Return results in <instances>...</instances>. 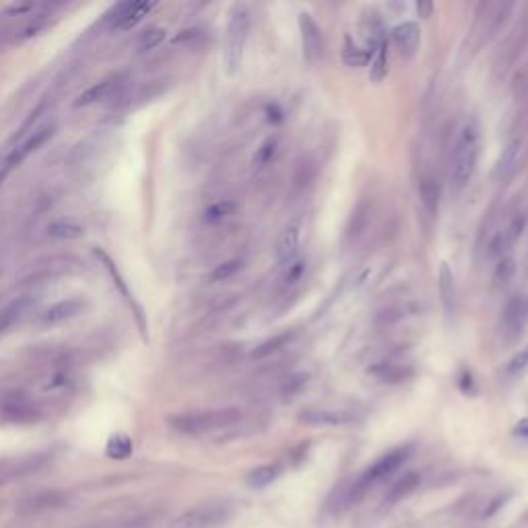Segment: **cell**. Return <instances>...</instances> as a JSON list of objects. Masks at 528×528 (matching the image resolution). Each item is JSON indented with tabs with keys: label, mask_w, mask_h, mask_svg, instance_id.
I'll return each instance as SVG.
<instances>
[{
	"label": "cell",
	"mask_w": 528,
	"mask_h": 528,
	"mask_svg": "<svg viewBox=\"0 0 528 528\" xmlns=\"http://www.w3.org/2000/svg\"><path fill=\"white\" fill-rule=\"evenodd\" d=\"M46 231L54 240H81L85 236V229L74 221H52Z\"/></svg>",
	"instance_id": "28"
},
{
	"label": "cell",
	"mask_w": 528,
	"mask_h": 528,
	"mask_svg": "<svg viewBox=\"0 0 528 528\" xmlns=\"http://www.w3.org/2000/svg\"><path fill=\"white\" fill-rule=\"evenodd\" d=\"M524 304H527V310H528V293H527V297H524Z\"/></svg>",
	"instance_id": "47"
},
{
	"label": "cell",
	"mask_w": 528,
	"mask_h": 528,
	"mask_svg": "<svg viewBox=\"0 0 528 528\" xmlns=\"http://www.w3.org/2000/svg\"><path fill=\"white\" fill-rule=\"evenodd\" d=\"M514 435L522 437V440H528V419H522L514 425Z\"/></svg>",
	"instance_id": "46"
},
{
	"label": "cell",
	"mask_w": 528,
	"mask_h": 528,
	"mask_svg": "<svg viewBox=\"0 0 528 528\" xmlns=\"http://www.w3.org/2000/svg\"><path fill=\"white\" fill-rule=\"evenodd\" d=\"M277 149H279V141L275 139V137H268L266 141L260 143V147L256 149V153H254V157H252V166L256 169L264 168V166H268L272 159H275V155H277Z\"/></svg>",
	"instance_id": "33"
},
{
	"label": "cell",
	"mask_w": 528,
	"mask_h": 528,
	"mask_svg": "<svg viewBox=\"0 0 528 528\" xmlns=\"http://www.w3.org/2000/svg\"><path fill=\"white\" fill-rule=\"evenodd\" d=\"M417 13H419L421 19H430L433 13V4L430 0H419L417 2Z\"/></svg>",
	"instance_id": "44"
},
{
	"label": "cell",
	"mask_w": 528,
	"mask_h": 528,
	"mask_svg": "<svg viewBox=\"0 0 528 528\" xmlns=\"http://www.w3.org/2000/svg\"><path fill=\"white\" fill-rule=\"evenodd\" d=\"M297 250H299V225H287L277 238V246H275L277 263L289 266L295 260Z\"/></svg>",
	"instance_id": "15"
},
{
	"label": "cell",
	"mask_w": 528,
	"mask_h": 528,
	"mask_svg": "<svg viewBox=\"0 0 528 528\" xmlns=\"http://www.w3.org/2000/svg\"><path fill=\"white\" fill-rule=\"evenodd\" d=\"M155 8V2H143V0H128V2H116L110 13H105V23L112 29L130 31L132 27L143 21L144 17Z\"/></svg>",
	"instance_id": "8"
},
{
	"label": "cell",
	"mask_w": 528,
	"mask_h": 528,
	"mask_svg": "<svg viewBox=\"0 0 528 528\" xmlns=\"http://www.w3.org/2000/svg\"><path fill=\"white\" fill-rule=\"evenodd\" d=\"M367 215H369V207L367 202H361L360 207L353 211V215L349 219V225H347V240H357L360 234L363 231L365 223H367Z\"/></svg>",
	"instance_id": "35"
},
{
	"label": "cell",
	"mask_w": 528,
	"mask_h": 528,
	"mask_svg": "<svg viewBox=\"0 0 528 528\" xmlns=\"http://www.w3.org/2000/svg\"><path fill=\"white\" fill-rule=\"evenodd\" d=\"M528 372V347H524L522 351H518L512 360L505 363L504 367V378L505 380H518L520 376H524Z\"/></svg>",
	"instance_id": "32"
},
{
	"label": "cell",
	"mask_w": 528,
	"mask_h": 528,
	"mask_svg": "<svg viewBox=\"0 0 528 528\" xmlns=\"http://www.w3.org/2000/svg\"><path fill=\"white\" fill-rule=\"evenodd\" d=\"M437 289H440V297H442V308L448 320H452V316L457 314V281H454V272L450 270V264H440V272H437Z\"/></svg>",
	"instance_id": "13"
},
{
	"label": "cell",
	"mask_w": 528,
	"mask_h": 528,
	"mask_svg": "<svg viewBox=\"0 0 528 528\" xmlns=\"http://www.w3.org/2000/svg\"><path fill=\"white\" fill-rule=\"evenodd\" d=\"M241 419L240 408H213V411H193L178 413L168 419V425L182 435H205V433L227 430Z\"/></svg>",
	"instance_id": "2"
},
{
	"label": "cell",
	"mask_w": 528,
	"mask_h": 528,
	"mask_svg": "<svg viewBox=\"0 0 528 528\" xmlns=\"http://www.w3.org/2000/svg\"><path fill=\"white\" fill-rule=\"evenodd\" d=\"M83 308H85V304H83V299H79V297L62 299V302L50 306L48 310L42 314V322H44V324H58V322L71 320L76 314H81Z\"/></svg>",
	"instance_id": "17"
},
{
	"label": "cell",
	"mask_w": 528,
	"mask_h": 528,
	"mask_svg": "<svg viewBox=\"0 0 528 528\" xmlns=\"http://www.w3.org/2000/svg\"><path fill=\"white\" fill-rule=\"evenodd\" d=\"M234 510L225 502H211V504L194 505L186 510L182 516L176 518L173 528H213L227 522Z\"/></svg>",
	"instance_id": "5"
},
{
	"label": "cell",
	"mask_w": 528,
	"mask_h": 528,
	"mask_svg": "<svg viewBox=\"0 0 528 528\" xmlns=\"http://www.w3.org/2000/svg\"><path fill=\"white\" fill-rule=\"evenodd\" d=\"M241 268H243V263H241L240 258H231V260L217 264L215 268L211 270V281H227L234 275H238Z\"/></svg>",
	"instance_id": "38"
},
{
	"label": "cell",
	"mask_w": 528,
	"mask_h": 528,
	"mask_svg": "<svg viewBox=\"0 0 528 528\" xmlns=\"http://www.w3.org/2000/svg\"><path fill=\"white\" fill-rule=\"evenodd\" d=\"M299 423L312 427H343L357 421V415L340 408H304L299 413Z\"/></svg>",
	"instance_id": "11"
},
{
	"label": "cell",
	"mask_w": 528,
	"mask_h": 528,
	"mask_svg": "<svg viewBox=\"0 0 528 528\" xmlns=\"http://www.w3.org/2000/svg\"><path fill=\"white\" fill-rule=\"evenodd\" d=\"M528 310L527 304H524V297L520 295H514L504 310V328L505 333L510 336H516L520 333V328L524 326V320H527Z\"/></svg>",
	"instance_id": "18"
},
{
	"label": "cell",
	"mask_w": 528,
	"mask_h": 528,
	"mask_svg": "<svg viewBox=\"0 0 528 528\" xmlns=\"http://www.w3.org/2000/svg\"><path fill=\"white\" fill-rule=\"evenodd\" d=\"M238 205L234 200H219V202H213L211 207H207L205 211V221L207 223H219L227 217H231L236 213Z\"/></svg>",
	"instance_id": "34"
},
{
	"label": "cell",
	"mask_w": 528,
	"mask_h": 528,
	"mask_svg": "<svg viewBox=\"0 0 528 528\" xmlns=\"http://www.w3.org/2000/svg\"><path fill=\"white\" fill-rule=\"evenodd\" d=\"M250 35V11L243 4H236L229 11L223 40V64L227 74H236L243 62V52Z\"/></svg>",
	"instance_id": "3"
},
{
	"label": "cell",
	"mask_w": 528,
	"mask_h": 528,
	"mask_svg": "<svg viewBox=\"0 0 528 528\" xmlns=\"http://www.w3.org/2000/svg\"><path fill=\"white\" fill-rule=\"evenodd\" d=\"M50 13L52 11H44V13H38L29 23L25 25L23 31L19 33V40L23 42V40H31V38H35V35H40L44 29H48L50 27Z\"/></svg>",
	"instance_id": "37"
},
{
	"label": "cell",
	"mask_w": 528,
	"mask_h": 528,
	"mask_svg": "<svg viewBox=\"0 0 528 528\" xmlns=\"http://www.w3.org/2000/svg\"><path fill=\"white\" fill-rule=\"evenodd\" d=\"M132 450H134V444H132L130 435H126V433L110 435V440L105 444V457L112 458V460H126V458H130Z\"/></svg>",
	"instance_id": "27"
},
{
	"label": "cell",
	"mask_w": 528,
	"mask_h": 528,
	"mask_svg": "<svg viewBox=\"0 0 528 528\" xmlns=\"http://www.w3.org/2000/svg\"><path fill=\"white\" fill-rule=\"evenodd\" d=\"M363 31H365V40H367L372 52L386 42L384 23H382L380 15L376 11H367L365 13V17H363Z\"/></svg>",
	"instance_id": "25"
},
{
	"label": "cell",
	"mask_w": 528,
	"mask_h": 528,
	"mask_svg": "<svg viewBox=\"0 0 528 528\" xmlns=\"http://www.w3.org/2000/svg\"><path fill=\"white\" fill-rule=\"evenodd\" d=\"M514 270H516V263H514V258H510V256L500 258V263H498V266H495V275H493L495 283H498V285H505V283L512 279Z\"/></svg>",
	"instance_id": "39"
},
{
	"label": "cell",
	"mask_w": 528,
	"mask_h": 528,
	"mask_svg": "<svg viewBox=\"0 0 528 528\" xmlns=\"http://www.w3.org/2000/svg\"><path fill=\"white\" fill-rule=\"evenodd\" d=\"M304 270H306V264L302 263V260H293V263L287 266V272H285V285L297 283V281L302 279Z\"/></svg>",
	"instance_id": "42"
},
{
	"label": "cell",
	"mask_w": 528,
	"mask_h": 528,
	"mask_svg": "<svg viewBox=\"0 0 528 528\" xmlns=\"http://www.w3.org/2000/svg\"><path fill=\"white\" fill-rule=\"evenodd\" d=\"M520 151H522V141L520 139H514L510 144H505V149L500 153L498 157V163H495V176L498 178H505L510 176L516 163H518V157H520Z\"/></svg>",
	"instance_id": "26"
},
{
	"label": "cell",
	"mask_w": 528,
	"mask_h": 528,
	"mask_svg": "<svg viewBox=\"0 0 528 528\" xmlns=\"http://www.w3.org/2000/svg\"><path fill=\"white\" fill-rule=\"evenodd\" d=\"M67 495L58 493V491H46V493H38L33 498H29L27 502L21 505V512L25 514H38V512H46V510H54V507H62L67 504Z\"/></svg>",
	"instance_id": "21"
},
{
	"label": "cell",
	"mask_w": 528,
	"mask_h": 528,
	"mask_svg": "<svg viewBox=\"0 0 528 528\" xmlns=\"http://www.w3.org/2000/svg\"><path fill=\"white\" fill-rule=\"evenodd\" d=\"M29 308H31V297H27V295L15 297L13 302H8V304L0 310V333H6V331L13 328L17 322H21Z\"/></svg>",
	"instance_id": "19"
},
{
	"label": "cell",
	"mask_w": 528,
	"mask_h": 528,
	"mask_svg": "<svg viewBox=\"0 0 528 528\" xmlns=\"http://www.w3.org/2000/svg\"><path fill=\"white\" fill-rule=\"evenodd\" d=\"M96 256L97 258H101L103 260V266L110 270V275H112V279H114V283L118 285V289L122 291V295H126L128 297V289H126V285H124V281H122V277H120V272H118V268H116V264L112 263V258L103 252V250H96Z\"/></svg>",
	"instance_id": "40"
},
{
	"label": "cell",
	"mask_w": 528,
	"mask_h": 528,
	"mask_svg": "<svg viewBox=\"0 0 528 528\" xmlns=\"http://www.w3.org/2000/svg\"><path fill=\"white\" fill-rule=\"evenodd\" d=\"M297 25H299V35H302V50H304V58L316 64L322 60L324 56V35L320 25L316 23L310 13H299L297 15Z\"/></svg>",
	"instance_id": "10"
},
{
	"label": "cell",
	"mask_w": 528,
	"mask_h": 528,
	"mask_svg": "<svg viewBox=\"0 0 528 528\" xmlns=\"http://www.w3.org/2000/svg\"><path fill=\"white\" fill-rule=\"evenodd\" d=\"M50 462H52V452H31L23 457L0 460V487L31 477L42 469H46Z\"/></svg>",
	"instance_id": "6"
},
{
	"label": "cell",
	"mask_w": 528,
	"mask_h": 528,
	"mask_svg": "<svg viewBox=\"0 0 528 528\" xmlns=\"http://www.w3.org/2000/svg\"><path fill=\"white\" fill-rule=\"evenodd\" d=\"M54 132H56V126H54V124H46V126H42V128H38V130H31L29 137L25 139L23 143L17 144L15 149H11V153L6 155V159H4L2 166H0V186L4 184L6 176H8L13 169L19 168V166L23 163L27 155L35 153L40 147H44V144L48 143L50 139L54 137Z\"/></svg>",
	"instance_id": "7"
},
{
	"label": "cell",
	"mask_w": 528,
	"mask_h": 528,
	"mask_svg": "<svg viewBox=\"0 0 528 528\" xmlns=\"http://www.w3.org/2000/svg\"><path fill=\"white\" fill-rule=\"evenodd\" d=\"M524 225H527V215L524 213H516V217L507 223V227L498 231L495 238L489 241V250L487 254L491 258H504L505 254L514 248V243L520 240L522 231H524Z\"/></svg>",
	"instance_id": "12"
},
{
	"label": "cell",
	"mask_w": 528,
	"mask_h": 528,
	"mask_svg": "<svg viewBox=\"0 0 528 528\" xmlns=\"http://www.w3.org/2000/svg\"><path fill=\"white\" fill-rule=\"evenodd\" d=\"M388 76V42L380 44L374 50V58H372V67H369V81L380 85Z\"/></svg>",
	"instance_id": "31"
},
{
	"label": "cell",
	"mask_w": 528,
	"mask_h": 528,
	"mask_svg": "<svg viewBox=\"0 0 528 528\" xmlns=\"http://www.w3.org/2000/svg\"><path fill=\"white\" fill-rule=\"evenodd\" d=\"M202 35V31L200 29H186V31H182L180 35H176L173 38V44H186V42H194V40H198Z\"/></svg>",
	"instance_id": "43"
},
{
	"label": "cell",
	"mask_w": 528,
	"mask_h": 528,
	"mask_svg": "<svg viewBox=\"0 0 528 528\" xmlns=\"http://www.w3.org/2000/svg\"><path fill=\"white\" fill-rule=\"evenodd\" d=\"M369 58H372V50H363L360 48V46H355L353 40H351L349 35L345 38L343 60H345L347 67H351V69H361V67H365V64L369 62Z\"/></svg>",
	"instance_id": "30"
},
{
	"label": "cell",
	"mask_w": 528,
	"mask_h": 528,
	"mask_svg": "<svg viewBox=\"0 0 528 528\" xmlns=\"http://www.w3.org/2000/svg\"><path fill=\"white\" fill-rule=\"evenodd\" d=\"M168 38V31L161 29V27H151L141 33L139 38V52H149V50H155L157 46H161Z\"/></svg>",
	"instance_id": "36"
},
{
	"label": "cell",
	"mask_w": 528,
	"mask_h": 528,
	"mask_svg": "<svg viewBox=\"0 0 528 528\" xmlns=\"http://www.w3.org/2000/svg\"><path fill=\"white\" fill-rule=\"evenodd\" d=\"M367 374L372 378H376L378 382H382V384H398V382H405L413 376V369L407 367V365H401V363L382 361V363L372 365L367 369Z\"/></svg>",
	"instance_id": "16"
},
{
	"label": "cell",
	"mask_w": 528,
	"mask_h": 528,
	"mask_svg": "<svg viewBox=\"0 0 528 528\" xmlns=\"http://www.w3.org/2000/svg\"><path fill=\"white\" fill-rule=\"evenodd\" d=\"M413 452V446H398V448H392L390 452H386L378 460H374L363 473L360 475V479L353 483L351 487V493H349V500L351 502H360L361 498L378 483H382L384 479H388L394 471H398L405 462L411 457Z\"/></svg>",
	"instance_id": "4"
},
{
	"label": "cell",
	"mask_w": 528,
	"mask_h": 528,
	"mask_svg": "<svg viewBox=\"0 0 528 528\" xmlns=\"http://www.w3.org/2000/svg\"><path fill=\"white\" fill-rule=\"evenodd\" d=\"M0 419H4L8 423L29 425V423H38L42 419V411L25 394L13 392V394H6L0 398Z\"/></svg>",
	"instance_id": "9"
},
{
	"label": "cell",
	"mask_w": 528,
	"mask_h": 528,
	"mask_svg": "<svg viewBox=\"0 0 528 528\" xmlns=\"http://www.w3.org/2000/svg\"><path fill=\"white\" fill-rule=\"evenodd\" d=\"M481 151V126L477 118H466L458 128L452 157H450V182L452 188L460 193L469 186Z\"/></svg>",
	"instance_id": "1"
},
{
	"label": "cell",
	"mask_w": 528,
	"mask_h": 528,
	"mask_svg": "<svg viewBox=\"0 0 528 528\" xmlns=\"http://www.w3.org/2000/svg\"><path fill=\"white\" fill-rule=\"evenodd\" d=\"M419 198H421V205H423L427 215H437V209H440V184H437V180L433 176H423L421 178Z\"/></svg>",
	"instance_id": "23"
},
{
	"label": "cell",
	"mask_w": 528,
	"mask_h": 528,
	"mask_svg": "<svg viewBox=\"0 0 528 528\" xmlns=\"http://www.w3.org/2000/svg\"><path fill=\"white\" fill-rule=\"evenodd\" d=\"M392 40L396 44L398 52L405 56V58H413L419 50V44H421V31H419V25L413 23V21H405V23L396 25L392 29Z\"/></svg>",
	"instance_id": "14"
},
{
	"label": "cell",
	"mask_w": 528,
	"mask_h": 528,
	"mask_svg": "<svg viewBox=\"0 0 528 528\" xmlns=\"http://www.w3.org/2000/svg\"><path fill=\"white\" fill-rule=\"evenodd\" d=\"M116 83H118V76H108V79H103V81H99L96 85H91L89 89H85L81 96L74 99V108H87V105H93L97 101H101V99H105V97L110 96L112 91H114V87H116Z\"/></svg>",
	"instance_id": "20"
},
{
	"label": "cell",
	"mask_w": 528,
	"mask_h": 528,
	"mask_svg": "<svg viewBox=\"0 0 528 528\" xmlns=\"http://www.w3.org/2000/svg\"><path fill=\"white\" fill-rule=\"evenodd\" d=\"M279 475H281V466L279 464H263V466H256V469H252L248 473L246 483L250 487H254V489H260V487L270 485Z\"/></svg>",
	"instance_id": "29"
},
{
	"label": "cell",
	"mask_w": 528,
	"mask_h": 528,
	"mask_svg": "<svg viewBox=\"0 0 528 528\" xmlns=\"http://www.w3.org/2000/svg\"><path fill=\"white\" fill-rule=\"evenodd\" d=\"M266 114H268V122H281L283 120V112L279 110V105H268L266 108Z\"/></svg>",
	"instance_id": "45"
},
{
	"label": "cell",
	"mask_w": 528,
	"mask_h": 528,
	"mask_svg": "<svg viewBox=\"0 0 528 528\" xmlns=\"http://www.w3.org/2000/svg\"><path fill=\"white\" fill-rule=\"evenodd\" d=\"M419 483H421L419 473H407L405 477H401V479L396 481V483L388 489V493H386V498H384V504L386 505L401 504L403 500H407L411 493H415V489L419 487Z\"/></svg>",
	"instance_id": "22"
},
{
	"label": "cell",
	"mask_w": 528,
	"mask_h": 528,
	"mask_svg": "<svg viewBox=\"0 0 528 528\" xmlns=\"http://www.w3.org/2000/svg\"><path fill=\"white\" fill-rule=\"evenodd\" d=\"M314 178V166L310 163V159H302L297 161V168H295V184L297 186H304V184H310Z\"/></svg>",
	"instance_id": "41"
},
{
	"label": "cell",
	"mask_w": 528,
	"mask_h": 528,
	"mask_svg": "<svg viewBox=\"0 0 528 528\" xmlns=\"http://www.w3.org/2000/svg\"><path fill=\"white\" fill-rule=\"evenodd\" d=\"M295 336H297L295 331H283V333H279V335L266 338L264 343H260V345L252 351V360H266V357H270L272 353H279L283 347H287Z\"/></svg>",
	"instance_id": "24"
}]
</instances>
